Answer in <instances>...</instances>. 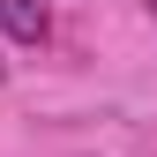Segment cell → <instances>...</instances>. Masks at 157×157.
Here are the masks:
<instances>
[{
    "mask_svg": "<svg viewBox=\"0 0 157 157\" xmlns=\"http://www.w3.org/2000/svg\"><path fill=\"white\" fill-rule=\"evenodd\" d=\"M0 37H15V45H45V37H52L45 0H0Z\"/></svg>",
    "mask_w": 157,
    "mask_h": 157,
    "instance_id": "1",
    "label": "cell"
},
{
    "mask_svg": "<svg viewBox=\"0 0 157 157\" xmlns=\"http://www.w3.org/2000/svg\"><path fill=\"white\" fill-rule=\"evenodd\" d=\"M150 15H157V0H150Z\"/></svg>",
    "mask_w": 157,
    "mask_h": 157,
    "instance_id": "2",
    "label": "cell"
},
{
    "mask_svg": "<svg viewBox=\"0 0 157 157\" xmlns=\"http://www.w3.org/2000/svg\"><path fill=\"white\" fill-rule=\"evenodd\" d=\"M0 75H8V67H0Z\"/></svg>",
    "mask_w": 157,
    "mask_h": 157,
    "instance_id": "3",
    "label": "cell"
}]
</instances>
